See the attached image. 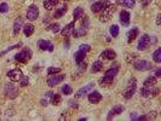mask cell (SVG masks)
Masks as SVG:
<instances>
[{"instance_id":"6da1fadb","label":"cell","mask_w":161,"mask_h":121,"mask_svg":"<svg viewBox=\"0 0 161 121\" xmlns=\"http://www.w3.org/2000/svg\"><path fill=\"white\" fill-rule=\"evenodd\" d=\"M118 72L119 67L117 66L112 67L107 70L104 73V76L100 79V86L101 87H105L108 85H110L113 82V79L118 74Z\"/></svg>"},{"instance_id":"7a4b0ae2","label":"cell","mask_w":161,"mask_h":121,"mask_svg":"<svg viewBox=\"0 0 161 121\" xmlns=\"http://www.w3.org/2000/svg\"><path fill=\"white\" fill-rule=\"evenodd\" d=\"M117 9V6L115 4H109L102 10V12L100 16V20L102 22H106L110 20L112 16Z\"/></svg>"},{"instance_id":"3957f363","label":"cell","mask_w":161,"mask_h":121,"mask_svg":"<svg viewBox=\"0 0 161 121\" xmlns=\"http://www.w3.org/2000/svg\"><path fill=\"white\" fill-rule=\"evenodd\" d=\"M136 89H137V81L135 78H133L129 81L126 88L125 89V90L123 93L124 98L126 99H130L134 95L136 90Z\"/></svg>"},{"instance_id":"277c9868","label":"cell","mask_w":161,"mask_h":121,"mask_svg":"<svg viewBox=\"0 0 161 121\" xmlns=\"http://www.w3.org/2000/svg\"><path fill=\"white\" fill-rule=\"evenodd\" d=\"M31 56L32 51L30 49L25 48L16 54L15 56V59L19 62L26 63L31 58Z\"/></svg>"},{"instance_id":"5b68a950","label":"cell","mask_w":161,"mask_h":121,"mask_svg":"<svg viewBox=\"0 0 161 121\" xmlns=\"http://www.w3.org/2000/svg\"><path fill=\"white\" fill-rule=\"evenodd\" d=\"M160 93L158 88H151L145 87L141 89V95L145 98H153L158 96Z\"/></svg>"},{"instance_id":"8992f818","label":"cell","mask_w":161,"mask_h":121,"mask_svg":"<svg viewBox=\"0 0 161 121\" xmlns=\"http://www.w3.org/2000/svg\"><path fill=\"white\" fill-rule=\"evenodd\" d=\"M150 44V38L147 34L143 35L140 39L138 44V49L144 51L149 48Z\"/></svg>"},{"instance_id":"52a82bcc","label":"cell","mask_w":161,"mask_h":121,"mask_svg":"<svg viewBox=\"0 0 161 121\" xmlns=\"http://www.w3.org/2000/svg\"><path fill=\"white\" fill-rule=\"evenodd\" d=\"M109 4H110L109 0H100L93 4L91 5L90 9L93 13H98Z\"/></svg>"},{"instance_id":"ba28073f","label":"cell","mask_w":161,"mask_h":121,"mask_svg":"<svg viewBox=\"0 0 161 121\" xmlns=\"http://www.w3.org/2000/svg\"><path fill=\"white\" fill-rule=\"evenodd\" d=\"M39 14L38 7L36 5H31L27 10V18L30 21H34L38 19Z\"/></svg>"},{"instance_id":"9c48e42d","label":"cell","mask_w":161,"mask_h":121,"mask_svg":"<svg viewBox=\"0 0 161 121\" xmlns=\"http://www.w3.org/2000/svg\"><path fill=\"white\" fill-rule=\"evenodd\" d=\"M88 20L84 19L80 27L74 30L73 34L75 38H80L84 36L87 33V30L88 29Z\"/></svg>"},{"instance_id":"30bf717a","label":"cell","mask_w":161,"mask_h":121,"mask_svg":"<svg viewBox=\"0 0 161 121\" xmlns=\"http://www.w3.org/2000/svg\"><path fill=\"white\" fill-rule=\"evenodd\" d=\"M7 76L11 81L18 82L23 77V73L19 69H15L8 72Z\"/></svg>"},{"instance_id":"8fae6325","label":"cell","mask_w":161,"mask_h":121,"mask_svg":"<svg viewBox=\"0 0 161 121\" xmlns=\"http://www.w3.org/2000/svg\"><path fill=\"white\" fill-rule=\"evenodd\" d=\"M124 107L121 105L114 106L108 113L107 116V121H112L115 116L120 115L121 113H123L124 111Z\"/></svg>"},{"instance_id":"7c38bea8","label":"cell","mask_w":161,"mask_h":121,"mask_svg":"<svg viewBox=\"0 0 161 121\" xmlns=\"http://www.w3.org/2000/svg\"><path fill=\"white\" fill-rule=\"evenodd\" d=\"M95 86V83L90 82L84 87H83L82 88L80 89L76 93L75 95V98L77 99H80L83 97H84Z\"/></svg>"},{"instance_id":"4fadbf2b","label":"cell","mask_w":161,"mask_h":121,"mask_svg":"<svg viewBox=\"0 0 161 121\" xmlns=\"http://www.w3.org/2000/svg\"><path fill=\"white\" fill-rule=\"evenodd\" d=\"M135 68L138 71H146L152 68V65L146 60H138L134 64Z\"/></svg>"},{"instance_id":"5bb4252c","label":"cell","mask_w":161,"mask_h":121,"mask_svg":"<svg viewBox=\"0 0 161 121\" xmlns=\"http://www.w3.org/2000/svg\"><path fill=\"white\" fill-rule=\"evenodd\" d=\"M120 19L121 25L124 27H127L130 24V13L126 10H122L120 14Z\"/></svg>"},{"instance_id":"9a60e30c","label":"cell","mask_w":161,"mask_h":121,"mask_svg":"<svg viewBox=\"0 0 161 121\" xmlns=\"http://www.w3.org/2000/svg\"><path fill=\"white\" fill-rule=\"evenodd\" d=\"M38 47L44 51H48L50 52H52L54 50V45L53 44L49 41L46 40H39L38 42Z\"/></svg>"},{"instance_id":"2e32d148","label":"cell","mask_w":161,"mask_h":121,"mask_svg":"<svg viewBox=\"0 0 161 121\" xmlns=\"http://www.w3.org/2000/svg\"><path fill=\"white\" fill-rule=\"evenodd\" d=\"M65 75H61L58 76H53L49 78L47 81V84L49 87H54L62 82L65 79Z\"/></svg>"},{"instance_id":"e0dca14e","label":"cell","mask_w":161,"mask_h":121,"mask_svg":"<svg viewBox=\"0 0 161 121\" xmlns=\"http://www.w3.org/2000/svg\"><path fill=\"white\" fill-rule=\"evenodd\" d=\"M102 99L101 95L97 91H94L88 96V101L92 104H97L99 103Z\"/></svg>"},{"instance_id":"ac0fdd59","label":"cell","mask_w":161,"mask_h":121,"mask_svg":"<svg viewBox=\"0 0 161 121\" xmlns=\"http://www.w3.org/2000/svg\"><path fill=\"white\" fill-rule=\"evenodd\" d=\"M75 27V22H71V23L67 25L62 30L61 34L63 36L68 37L73 34Z\"/></svg>"},{"instance_id":"d6986e66","label":"cell","mask_w":161,"mask_h":121,"mask_svg":"<svg viewBox=\"0 0 161 121\" xmlns=\"http://www.w3.org/2000/svg\"><path fill=\"white\" fill-rule=\"evenodd\" d=\"M101 56L104 59L112 61L116 58L117 54L114 52V50L112 49H107L103 52V53L101 55Z\"/></svg>"},{"instance_id":"ffe728a7","label":"cell","mask_w":161,"mask_h":121,"mask_svg":"<svg viewBox=\"0 0 161 121\" xmlns=\"http://www.w3.org/2000/svg\"><path fill=\"white\" fill-rule=\"evenodd\" d=\"M139 34V30L137 27H134L130 30L129 32L127 33V41L128 43H132L135 40L136 37Z\"/></svg>"},{"instance_id":"44dd1931","label":"cell","mask_w":161,"mask_h":121,"mask_svg":"<svg viewBox=\"0 0 161 121\" xmlns=\"http://www.w3.org/2000/svg\"><path fill=\"white\" fill-rule=\"evenodd\" d=\"M59 3V0H44V6L47 10H53Z\"/></svg>"},{"instance_id":"7402d4cb","label":"cell","mask_w":161,"mask_h":121,"mask_svg":"<svg viewBox=\"0 0 161 121\" xmlns=\"http://www.w3.org/2000/svg\"><path fill=\"white\" fill-rule=\"evenodd\" d=\"M67 10H68V8H67V5H64L63 7L57 9L53 14L54 18L59 19V18H62V16H64L66 14Z\"/></svg>"},{"instance_id":"603a6c76","label":"cell","mask_w":161,"mask_h":121,"mask_svg":"<svg viewBox=\"0 0 161 121\" xmlns=\"http://www.w3.org/2000/svg\"><path fill=\"white\" fill-rule=\"evenodd\" d=\"M6 91H7V95L9 96L10 98H14L17 96V89H16L15 87L13 86V84H8L6 87Z\"/></svg>"},{"instance_id":"cb8c5ba5","label":"cell","mask_w":161,"mask_h":121,"mask_svg":"<svg viewBox=\"0 0 161 121\" xmlns=\"http://www.w3.org/2000/svg\"><path fill=\"white\" fill-rule=\"evenodd\" d=\"M34 32V26L32 24H26L24 27V33L27 37L30 36Z\"/></svg>"},{"instance_id":"d4e9b609","label":"cell","mask_w":161,"mask_h":121,"mask_svg":"<svg viewBox=\"0 0 161 121\" xmlns=\"http://www.w3.org/2000/svg\"><path fill=\"white\" fill-rule=\"evenodd\" d=\"M23 24V19L21 17H18L14 23V26H13V30H14V33L15 35L18 34L22 25Z\"/></svg>"},{"instance_id":"484cf974","label":"cell","mask_w":161,"mask_h":121,"mask_svg":"<svg viewBox=\"0 0 161 121\" xmlns=\"http://www.w3.org/2000/svg\"><path fill=\"white\" fill-rule=\"evenodd\" d=\"M157 117V113L155 112H152L150 113L147 114V115H143L138 118L137 121H148V120H153L156 119Z\"/></svg>"},{"instance_id":"4316f807","label":"cell","mask_w":161,"mask_h":121,"mask_svg":"<svg viewBox=\"0 0 161 121\" xmlns=\"http://www.w3.org/2000/svg\"><path fill=\"white\" fill-rule=\"evenodd\" d=\"M86 55V53L82 52L81 50H79L78 52H77L75 55H74V57H75V60L76 63L78 65H80L81 63L83 62V61L84 60V59L85 58Z\"/></svg>"},{"instance_id":"83f0119b","label":"cell","mask_w":161,"mask_h":121,"mask_svg":"<svg viewBox=\"0 0 161 121\" xmlns=\"http://www.w3.org/2000/svg\"><path fill=\"white\" fill-rule=\"evenodd\" d=\"M118 4L127 8H133L135 4V0H118Z\"/></svg>"},{"instance_id":"f1b7e54d","label":"cell","mask_w":161,"mask_h":121,"mask_svg":"<svg viewBox=\"0 0 161 121\" xmlns=\"http://www.w3.org/2000/svg\"><path fill=\"white\" fill-rule=\"evenodd\" d=\"M158 81L155 76H150L144 82V86L147 87H152L157 84Z\"/></svg>"},{"instance_id":"f546056e","label":"cell","mask_w":161,"mask_h":121,"mask_svg":"<svg viewBox=\"0 0 161 121\" xmlns=\"http://www.w3.org/2000/svg\"><path fill=\"white\" fill-rule=\"evenodd\" d=\"M103 67V63L100 61H95L92 66L90 69V72L92 73H95L100 71V70L102 69Z\"/></svg>"},{"instance_id":"4dcf8cb0","label":"cell","mask_w":161,"mask_h":121,"mask_svg":"<svg viewBox=\"0 0 161 121\" xmlns=\"http://www.w3.org/2000/svg\"><path fill=\"white\" fill-rule=\"evenodd\" d=\"M83 13H84V10L81 7H77V8H76L73 12V17L74 20L77 21L79 19L83 16Z\"/></svg>"},{"instance_id":"1f68e13d","label":"cell","mask_w":161,"mask_h":121,"mask_svg":"<svg viewBox=\"0 0 161 121\" xmlns=\"http://www.w3.org/2000/svg\"><path fill=\"white\" fill-rule=\"evenodd\" d=\"M119 31L120 29L117 25H112L110 28V33L113 38H116L117 36H118L119 34Z\"/></svg>"},{"instance_id":"d6a6232c","label":"cell","mask_w":161,"mask_h":121,"mask_svg":"<svg viewBox=\"0 0 161 121\" xmlns=\"http://www.w3.org/2000/svg\"><path fill=\"white\" fill-rule=\"evenodd\" d=\"M153 60L157 62L160 63L161 62V49L159 48L158 50H156L153 55Z\"/></svg>"},{"instance_id":"836d02e7","label":"cell","mask_w":161,"mask_h":121,"mask_svg":"<svg viewBox=\"0 0 161 121\" xmlns=\"http://www.w3.org/2000/svg\"><path fill=\"white\" fill-rule=\"evenodd\" d=\"M52 99V104L54 106L59 105L62 101V97L59 94H55L51 98Z\"/></svg>"},{"instance_id":"e575fe53","label":"cell","mask_w":161,"mask_h":121,"mask_svg":"<svg viewBox=\"0 0 161 121\" xmlns=\"http://www.w3.org/2000/svg\"><path fill=\"white\" fill-rule=\"evenodd\" d=\"M62 91L65 95H70L73 93V89L68 84H65L62 87Z\"/></svg>"},{"instance_id":"d590c367","label":"cell","mask_w":161,"mask_h":121,"mask_svg":"<svg viewBox=\"0 0 161 121\" xmlns=\"http://www.w3.org/2000/svg\"><path fill=\"white\" fill-rule=\"evenodd\" d=\"M48 29L51 30L53 33H56L60 30V25L58 23L53 24L48 27Z\"/></svg>"},{"instance_id":"8d00e7d4","label":"cell","mask_w":161,"mask_h":121,"mask_svg":"<svg viewBox=\"0 0 161 121\" xmlns=\"http://www.w3.org/2000/svg\"><path fill=\"white\" fill-rule=\"evenodd\" d=\"M61 71V69L60 68L53 67H49L47 70L48 75H54V74H56V73L60 72Z\"/></svg>"},{"instance_id":"74e56055","label":"cell","mask_w":161,"mask_h":121,"mask_svg":"<svg viewBox=\"0 0 161 121\" xmlns=\"http://www.w3.org/2000/svg\"><path fill=\"white\" fill-rule=\"evenodd\" d=\"M79 50H81L82 52H84L85 53H87V52H90V49H91V47L88 44H81L80 46H79Z\"/></svg>"},{"instance_id":"f35d334b","label":"cell","mask_w":161,"mask_h":121,"mask_svg":"<svg viewBox=\"0 0 161 121\" xmlns=\"http://www.w3.org/2000/svg\"><path fill=\"white\" fill-rule=\"evenodd\" d=\"M8 10V6L5 2H2L0 4V12L6 13Z\"/></svg>"},{"instance_id":"ab89813d","label":"cell","mask_w":161,"mask_h":121,"mask_svg":"<svg viewBox=\"0 0 161 121\" xmlns=\"http://www.w3.org/2000/svg\"><path fill=\"white\" fill-rule=\"evenodd\" d=\"M21 85L22 87H25L27 86L28 84V78L27 76H24L22 77L21 79Z\"/></svg>"},{"instance_id":"60d3db41","label":"cell","mask_w":161,"mask_h":121,"mask_svg":"<svg viewBox=\"0 0 161 121\" xmlns=\"http://www.w3.org/2000/svg\"><path fill=\"white\" fill-rule=\"evenodd\" d=\"M130 119L132 121H137V114L136 113H131L130 115Z\"/></svg>"},{"instance_id":"b9f144b4","label":"cell","mask_w":161,"mask_h":121,"mask_svg":"<svg viewBox=\"0 0 161 121\" xmlns=\"http://www.w3.org/2000/svg\"><path fill=\"white\" fill-rule=\"evenodd\" d=\"M161 15L159 14L156 19V23L158 24V25H160L161 24Z\"/></svg>"},{"instance_id":"7bdbcfd3","label":"cell","mask_w":161,"mask_h":121,"mask_svg":"<svg viewBox=\"0 0 161 121\" xmlns=\"http://www.w3.org/2000/svg\"><path fill=\"white\" fill-rule=\"evenodd\" d=\"M41 104H42V105H43L44 106H47V104H48V103H47L46 99H42L41 101Z\"/></svg>"},{"instance_id":"ee69618b","label":"cell","mask_w":161,"mask_h":121,"mask_svg":"<svg viewBox=\"0 0 161 121\" xmlns=\"http://www.w3.org/2000/svg\"><path fill=\"white\" fill-rule=\"evenodd\" d=\"M155 75H156L157 76H158V77H160V76H161V69H158V70L156 72Z\"/></svg>"},{"instance_id":"f6af8a7d","label":"cell","mask_w":161,"mask_h":121,"mask_svg":"<svg viewBox=\"0 0 161 121\" xmlns=\"http://www.w3.org/2000/svg\"><path fill=\"white\" fill-rule=\"evenodd\" d=\"M79 121H86V118H81V119H79Z\"/></svg>"},{"instance_id":"bcb514c9","label":"cell","mask_w":161,"mask_h":121,"mask_svg":"<svg viewBox=\"0 0 161 121\" xmlns=\"http://www.w3.org/2000/svg\"><path fill=\"white\" fill-rule=\"evenodd\" d=\"M64 1H70V0H64Z\"/></svg>"}]
</instances>
